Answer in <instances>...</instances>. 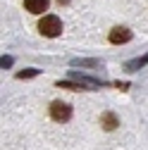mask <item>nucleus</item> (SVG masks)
Masks as SVG:
<instances>
[{"instance_id": "obj_1", "label": "nucleus", "mask_w": 148, "mask_h": 150, "mask_svg": "<svg viewBox=\"0 0 148 150\" xmlns=\"http://www.w3.org/2000/svg\"><path fill=\"white\" fill-rule=\"evenodd\" d=\"M38 31L46 36V38H58L62 33V19L58 14H43L38 22Z\"/></svg>"}, {"instance_id": "obj_2", "label": "nucleus", "mask_w": 148, "mask_h": 150, "mask_svg": "<svg viewBox=\"0 0 148 150\" xmlns=\"http://www.w3.org/2000/svg\"><path fill=\"white\" fill-rule=\"evenodd\" d=\"M50 117H53L55 122H60V124L69 122V119H72V105H67V103H62V100H53V103H50Z\"/></svg>"}, {"instance_id": "obj_3", "label": "nucleus", "mask_w": 148, "mask_h": 150, "mask_svg": "<svg viewBox=\"0 0 148 150\" xmlns=\"http://www.w3.org/2000/svg\"><path fill=\"white\" fill-rule=\"evenodd\" d=\"M107 38H110V43H112V45H122V43H129V41H132L134 33L129 31L127 26H115L112 31H110Z\"/></svg>"}, {"instance_id": "obj_4", "label": "nucleus", "mask_w": 148, "mask_h": 150, "mask_svg": "<svg viewBox=\"0 0 148 150\" xmlns=\"http://www.w3.org/2000/svg\"><path fill=\"white\" fill-rule=\"evenodd\" d=\"M48 5H50V0H24V7L31 14H43L48 10Z\"/></svg>"}, {"instance_id": "obj_5", "label": "nucleus", "mask_w": 148, "mask_h": 150, "mask_svg": "<svg viewBox=\"0 0 148 150\" xmlns=\"http://www.w3.org/2000/svg\"><path fill=\"white\" fill-rule=\"evenodd\" d=\"M100 126H103L105 131H115V129L120 126V119H117V115H115V112H105V115L100 117Z\"/></svg>"}, {"instance_id": "obj_6", "label": "nucleus", "mask_w": 148, "mask_h": 150, "mask_svg": "<svg viewBox=\"0 0 148 150\" xmlns=\"http://www.w3.org/2000/svg\"><path fill=\"white\" fill-rule=\"evenodd\" d=\"M58 88H67V91H91L86 83H81V81H58L55 83Z\"/></svg>"}, {"instance_id": "obj_7", "label": "nucleus", "mask_w": 148, "mask_h": 150, "mask_svg": "<svg viewBox=\"0 0 148 150\" xmlns=\"http://www.w3.org/2000/svg\"><path fill=\"white\" fill-rule=\"evenodd\" d=\"M148 64V55H143V57H136V60H129L127 64H124V69L127 71H139L141 67H146Z\"/></svg>"}, {"instance_id": "obj_8", "label": "nucleus", "mask_w": 148, "mask_h": 150, "mask_svg": "<svg viewBox=\"0 0 148 150\" xmlns=\"http://www.w3.org/2000/svg\"><path fill=\"white\" fill-rule=\"evenodd\" d=\"M74 67H91V69H100L103 62L100 60H72Z\"/></svg>"}, {"instance_id": "obj_9", "label": "nucleus", "mask_w": 148, "mask_h": 150, "mask_svg": "<svg viewBox=\"0 0 148 150\" xmlns=\"http://www.w3.org/2000/svg\"><path fill=\"white\" fill-rule=\"evenodd\" d=\"M38 76V69H24V71H17V79H33Z\"/></svg>"}, {"instance_id": "obj_10", "label": "nucleus", "mask_w": 148, "mask_h": 150, "mask_svg": "<svg viewBox=\"0 0 148 150\" xmlns=\"http://www.w3.org/2000/svg\"><path fill=\"white\" fill-rule=\"evenodd\" d=\"M12 62H14V60L10 57V55H3V60H0V67H3V69H10Z\"/></svg>"}, {"instance_id": "obj_11", "label": "nucleus", "mask_w": 148, "mask_h": 150, "mask_svg": "<svg viewBox=\"0 0 148 150\" xmlns=\"http://www.w3.org/2000/svg\"><path fill=\"white\" fill-rule=\"evenodd\" d=\"M115 86H117V88H120V91H127V88H129V83H127V81H117V83H115Z\"/></svg>"}]
</instances>
